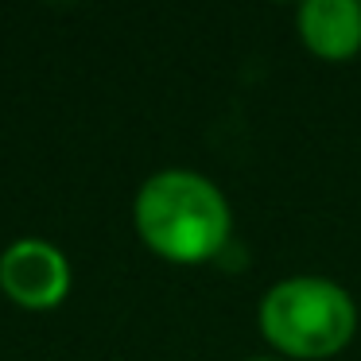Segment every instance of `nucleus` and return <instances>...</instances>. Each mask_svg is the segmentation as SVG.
<instances>
[{
	"label": "nucleus",
	"mask_w": 361,
	"mask_h": 361,
	"mask_svg": "<svg viewBox=\"0 0 361 361\" xmlns=\"http://www.w3.org/2000/svg\"><path fill=\"white\" fill-rule=\"evenodd\" d=\"M257 361H264V357H257Z\"/></svg>",
	"instance_id": "39448f33"
},
{
	"label": "nucleus",
	"mask_w": 361,
	"mask_h": 361,
	"mask_svg": "<svg viewBox=\"0 0 361 361\" xmlns=\"http://www.w3.org/2000/svg\"><path fill=\"white\" fill-rule=\"evenodd\" d=\"M136 229L156 257L198 264L226 249L229 206L210 179L195 171H159L140 187L133 206Z\"/></svg>",
	"instance_id": "f257e3e1"
},
{
	"label": "nucleus",
	"mask_w": 361,
	"mask_h": 361,
	"mask_svg": "<svg viewBox=\"0 0 361 361\" xmlns=\"http://www.w3.org/2000/svg\"><path fill=\"white\" fill-rule=\"evenodd\" d=\"M0 291L24 311H51L71 291V260L43 237H20L0 252Z\"/></svg>",
	"instance_id": "7ed1b4c3"
},
{
	"label": "nucleus",
	"mask_w": 361,
	"mask_h": 361,
	"mask_svg": "<svg viewBox=\"0 0 361 361\" xmlns=\"http://www.w3.org/2000/svg\"><path fill=\"white\" fill-rule=\"evenodd\" d=\"M299 35L319 59H350L361 47V4L311 0L299 8Z\"/></svg>",
	"instance_id": "20e7f679"
},
{
	"label": "nucleus",
	"mask_w": 361,
	"mask_h": 361,
	"mask_svg": "<svg viewBox=\"0 0 361 361\" xmlns=\"http://www.w3.org/2000/svg\"><path fill=\"white\" fill-rule=\"evenodd\" d=\"M357 307L338 283L319 276L283 280L260 299V330L291 357H330L353 338Z\"/></svg>",
	"instance_id": "f03ea898"
}]
</instances>
